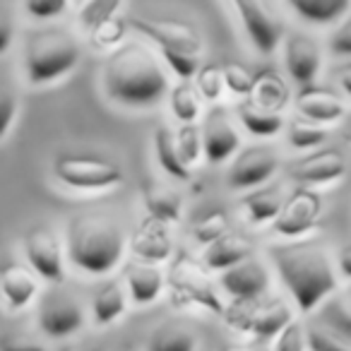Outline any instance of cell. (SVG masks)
I'll return each instance as SVG.
<instances>
[{
    "label": "cell",
    "mask_w": 351,
    "mask_h": 351,
    "mask_svg": "<svg viewBox=\"0 0 351 351\" xmlns=\"http://www.w3.org/2000/svg\"><path fill=\"white\" fill-rule=\"evenodd\" d=\"M224 351H241V349H239V346H226Z\"/></svg>",
    "instance_id": "obj_52"
},
{
    "label": "cell",
    "mask_w": 351,
    "mask_h": 351,
    "mask_svg": "<svg viewBox=\"0 0 351 351\" xmlns=\"http://www.w3.org/2000/svg\"><path fill=\"white\" fill-rule=\"evenodd\" d=\"M322 200L311 188H298L289 200H284L279 215L272 221V231L287 239H298L317 224Z\"/></svg>",
    "instance_id": "obj_9"
},
{
    "label": "cell",
    "mask_w": 351,
    "mask_h": 351,
    "mask_svg": "<svg viewBox=\"0 0 351 351\" xmlns=\"http://www.w3.org/2000/svg\"><path fill=\"white\" fill-rule=\"evenodd\" d=\"M161 56H164V60L171 68V73L181 77V82H188L191 77H195L197 58H193V56H183V53H171V51H161Z\"/></svg>",
    "instance_id": "obj_43"
},
{
    "label": "cell",
    "mask_w": 351,
    "mask_h": 351,
    "mask_svg": "<svg viewBox=\"0 0 351 351\" xmlns=\"http://www.w3.org/2000/svg\"><path fill=\"white\" fill-rule=\"evenodd\" d=\"M248 351H272V349H269V346H265V344H253Z\"/></svg>",
    "instance_id": "obj_50"
},
{
    "label": "cell",
    "mask_w": 351,
    "mask_h": 351,
    "mask_svg": "<svg viewBox=\"0 0 351 351\" xmlns=\"http://www.w3.org/2000/svg\"><path fill=\"white\" fill-rule=\"evenodd\" d=\"M169 104L171 111L183 125H193L200 116V97H197L195 87L188 82H178L176 87H171L169 92Z\"/></svg>",
    "instance_id": "obj_31"
},
{
    "label": "cell",
    "mask_w": 351,
    "mask_h": 351,
    "mask_svg": "<svg viewBox=\"0 0 351 351\" xmlns=\"http://www.w3.org/2000/svg\"><path fill=\"white\" fill-rule=\"evenodd\" d=\"M0 351H46L39 341L27 339L20 335H3L0 337Z\"/></svg>",
    "instance_id": "obj_46"
},
{
    "label": "cell",
    "mask_w": 351,
    "mask_h": 351,
    "mask_svg": "<svg viewBox=\"0 0 351 351\" xmlns=\"http://www.w3.org/2000/svg\"><path fill=\"white\" fill-rule=\"evenodd\" d=\"M68 10L65 0H29L25 3V12L34 20H56Z\"/></svg>",
    "instance_id": "obj_42"
},
{
    "label": "cell",
    "mask_w": 351,
    "mask_h": 351,
    "mask_svg": "<svg viewBox=\"0 0 351 351\" xmlns=\"http://www.w3.org/2000/svg\"><path fill=\"white\" fill-rule=\"evenodd\" d=\"M293 320L291 308L284 301H272L267 306L255 308L253 322H250V332L260 339H269V337H277L289 322Z\"/></svg>",
    "instance_id": "obj_26"
},
{
    "label": "cell",
    "mask_w": 351,
    "mask_h": 351,
    "mask_svg": "<svg viewBox=\"0 0 351 351\" xmlns=\"http://www.w3.org/2000/svg\"><path fill=\"white\" fill-rule=\"evenodd\" d=\"M245 210V217H248L250 224H267V221H274V217L279 215L284 205V195L282 188L272 186V188H258L255 193H248V195L241 200Z\"/></svg>",
    "instance_id": "obj_25"
},
{
    "label": "cell",
    "mask_w": 351,
    "mask_h": 351,
    "mask_svg": "<svg viewBox=\"0 0 351 351\" xmlns=\"http://www.w3.org/2000/svg\"><path fill=\"white\" fill-rule=\"evenodd\" d=\"M63 351H101L99 346H92V349H63Z\"/></svg>",
    "instance_id": "obj_51"
},
{
    "label": "cell",
    "mask_w": 351,
    "mask_h": 351,
    "mask_svg": "<svg viewBox=\"0 0 351 351\" xmlns=\"http://www.w3.org/2000/svg\"><path fill=\"white\" fill-rule=\"evenodd\" d=\"M154 154H156L159 166L171 176V178H176V181H191L193 173H191V169H186V166L181 164V159H178L171 128L159 125L154 130Z\"/></svg>",
    "instance_id": "obj_28"
},
{
    "label": "cell",
    "mask_w": 351,
    "mask_h": 351,
    "mask_svg": "<svg viewBox=\"0 0 351 351\" xmlns=\"http://www.w3.org/2000/svg\"><path fill=\"white\" fill-rule=\"evenodd\" d=\"M284 63H287V70L293 77V82H298L301 87H311L322 65L320 46L308 34L291 32L284 39Z\"/></svg>",
    "instance_id": "obj_14"
},
{
    "label": "cell",
    "mask_w": 351,
    "mask_h": 351,
    "mask_svg": "<svg viewBox=\"0 0 351 351\" xmlns=\"http://www.w3.org/2000/svg\"><path fill=\"white\" fill-rule=\"evenodd\" d=\"M36 325L46 337H70L84 325V315L80 303L70 293L51 291L39 301V313H36Z\"/></svg>",
    "instance_id": "obj_7"
},
{
    "label": "cell",
    "mask_w": 351,
    "mask_h": 351,
    "mask_svg": "<svg viewBox=\"0 0 351 351\" xmlns=\"http://www.w3.org/2000/svg\"><path fill=\"white\" fill-rule=\"evenodd\" d=\"M291 178L298 186H325V183L339 181L346 173V159L339 149H322L315 154H308L291 164L289 169Z\"/></svg>",
    "instance_id": "obj_15"
},
{
    "label": "cell",
    "mask_w": 351,
    "mask_h": 351,
    "mask_svg": "<svg viewBox=\"0 0 351 351\" xmlns=\"http://www.w3.org/2000/svg\"><path fill=\"white\" fill-rule=\"evenodd\" d=\"M80 60V44L65 29H41L27 39L25 73L27 82L41 87L68 75Z\"/></svg>",
    "instance_id": "obj_4"
},
{
    "label": "cell",
    "mask_w": 351,
    "mask_h": 351,
    "mask_svg": "<svg viewBox=\"0 0 351 351\" xmlns=\"http://www.w3.org/2000/svg\"><path fill=\"white\" fill-rule=\"evenodd\" d=\"M166 284L171 287V296H173L176 306H200L215 315H224L226 306L221 303L217 289L205 277V272H200L191 260L176 263Z\"/></svg>",
    "instance_id": "obj_6"
},
{
    "label": "cell",
    "mask_w": 351,
    "mask_h": 351,
    "mask_svg": "<svg viewBox=\"0 0 351 351\" xmlns=\"http://www.w3.org/2000/svg\"><path fill=\"white\" fill-rule=\"evenodd\" d=\"M195 92L197 97H205L207 101H217L224 94V80H221L219 65H202L195 73Z\"/></svg>",
    "instance_id": "obj_37"
},
{
    "label": "cell",
    "mask_w": 351,
    "mask_h": 351,
    "mask_svg": "<svg viewBox=\"0 0 351 351\" xmlns=\"http://www.w3.org/2000/svg\"><path fill=\"white\" fill-rule=\"evenodd\" d=\"M130 250L145 265H159L171 258V236L164 224L147 217L130 241Z\"/></svg>",
    "instance_id": "obj_18"
},
{
    "label": "cell",
    "mask_w": 351,
    "mask_h": 351,
    "mask_svg": "<svg viewBox=\"0 0 351 351\" xmlns=\"http://www.w3.org/2000/svg\"><path fill=\"white\" fill-rule=\"evenodd\" d=\"M104 92L121 106L145 108L169 92V80L152 51L142 44H125L104 65Z\"/></svg>",
    "instance_id": "obj_1"
},
{
    "label": "cell",
    "mask_w": 351,
    "mask_h": 351,
    "mask_svg": "<svg viewBox=\"0 0 351 351\" xmlns=\"http://www.w3.org/2000/svg\"><path fill=\"white\" fill-rule=\"evenodd\" d=\"M296 108L301 113V118L315 123H337L346 116V101L341 97H337L335 92L322 87H303L296 94Z\"/></svg>",
    "instance_id": "obj_17"
},
{
    "label": "cell",
    "mask_w": 351,
    "mask_h": 351,
    "mask_svg": "<svg viewBox=\"0 0 351 351\" xmlns=\"http://www.w3.org/2000/svg\"><path fill=\"white\" fill-rule=\"evenodd\" d=\"M332 77H337V82H339L341 97H349L351 94V65H349V60H344V65H341L339 70H332Z\"/></svg>",
    "instance_id": "obj_48"
},
{
    "label": "cell",
    "mask_w": 351,
    "mask_h": 351,
    "mask_svg": "<svg viewBox=\"0 0 351 351\" xmlns=\"http://www.w3.org/2000/svg\"><path fill=\"white\" fill-rule=\"evenodd\" d=\"M339 269H341V277L344 279L351 277V250H349V245H344V248L339 250Z\"/></svg>",
    "instance_id": "obj_49"
},
{
    "label": "cell",
    "mask_w": 351,
    "mask_h": 351,
    "mask_svg": "<svg viewBox=\"0 0 351 351\" xmlns=\"http://www.w3.org/2000/svg\"><path fill=\"white\" fill-rule=\"evenodd\" d=\"M272 351H306V332L296 320H291L277 335V344Z\"/></svg>",
    "instance_id": "obj_40"
},
{
    "label": "cell",
    "mask_w": 351,
    "mask_h": 351,
    "mask_svg": "<svg viewBox=\"0 0 351 351\" xmlns=\"http://www.w3.org/2000/svg\"><path fill=\"white\" fill-rule=\"evenodd\" d=\"M330 51L335 56H339V58L349 60V56H351V22L349 20L341 22L339 29H337L335 34H332Z\"/></svg>",
    "instance_id": "obj_45"
},
{
    "label": "cell",
    "mask_w": 351,
    "mask_h": 351,
    "mask_svg": "<svg viewBox=\"0 0 351 351\" xmlns=\"http://www.w3.org/2000/svg\"><path fill=\"white\" fill-rule=\"evenodd\" d=\"M125 32H128V22L121 15H116L99 22L97 27H92L89 29V41L97 49H113V46H118L125 39Z\"/></svg>",
    "instance_id": "obj_33"
},
{
    "label": "cell",
    "mask_w": 351,
    "mask_h": 351,
    "mask_svg": "<svg viewBox=\"0 0 351 351\" xmlns=\"http://www.w3.org/2000/svg\"><path fill=\"white\" fill-rule=\"evenodd\" d=\"M279 169V159L269 147H248L234 159L229 169V186L234 191H248L265 183Z\"/></svg>",
    "instance_id": "obj_13"
},
{
    "label": "cell",
    "mask_w": 351,
    "mask_h": 351,
    "mask_svg": "<svg viewBox=\"0 0 351 351\" xmlns=\"http://www.w3.org/2000/svg\"><path fill=\"white\" fill-rule=\"evenodd\" d=\"M70 263L87 274H108L118 267L125 236L113 219L101 215H75L65 234Z\"/></svg>",
    "instance_id": "obj_3"
},
{
    "label": "cell",
    "mask_w": 351,
    "mask_h": 351,
    "mask_svg": "<svg viewBox=\"0 0 351 351\" xmlns=\"http://www.w3.org/2000/svg\"><path fill=\"white\" fill-rule=\"evenodd\" d=\"M248 258H253V245L241 236L224 234L215 243L207 245L205 255H202V265H205V272H224V269L234 267Z\"/></svg>",
    "instance_id": "obj_21"
},
{
    "label": "cell",
    "mask_w": 351,
    "mask_h": 351,
    "mask_svg": "<svg viewBox=\"0 0 351 351\" xmlns=\"http://www.w3.org/2000/svg\"><path fill=\"white\" fill-rule=\"evenodd\" d=\"M236 10L241 15V22H243L250 44L265 56L274 53L277 46L282 44L284 29H282V22L272 12V8L260 3V0H239Z\"/></svg>",
    "instance_id": "obj_10"
},
{
    "label": "cell",
    "mask_w": 351,
    "mask_h": 351,
    "mask_svg": "<svg viewBox=\"0 0 351 351\" xmlns=\"http://www.w3.org/2000/svg\"><path fill=\"white\" fill-rule=\"evenodd\" d=\"M132 29L145 34L152 39L161 51H171V53H183L197 58L202 51V39L195 32V27L186 25V22L176 20H130Z\"/></svg>",
    "instance_id": "obj_8"
},
{
    "label": "cell",
    "mask_w": 351,
    "mask_h": 351,
    "mask_svg": "<svg viewBox=\"0 0 351 351\" xmlns=\"http://www.w3.org/2000/svg\"><path fill=\"white\" fill-rule=\"evenodd\" d=\"M306 349H311V351H349V346L337 341L335 337L327 335V332L317 330V327H311V330L306 332Z\"/></svg>",
    "instance_id": "obj_44"
},
{
    "label": "cell",
    "mask_w": 351,
    "mask_h": 351,
    "mask_svg": "<svg viewBox=\"0 0 351 351\" xmlns=\"http://www.w3.org/2000/svg\"><path fill=\"white\" fill-rule=\"evenodd\" d=\"M125 308H128V298H125L123 284L108 282L92 301L94 322H97V325H111L113 320H118V317L125 313Z\"/></svg>",
    "instance_id": "obj_27"
},
{
    "label": "cell",
    "mask_w": 351,
    "mask_h": 351,
    "mask_svg": "<svg viewBox=\"0 0 351 351\" xmlns=\"http://www.w3.org/2000/svg\"><path fill=\"white\" fill-rule=\"evenodd\" d=\"M12 36H15V29H12L10 17L0 10V53H5L12 46Z\"/></svg>",
    "instance_id": "obj_47"
},
{
    "label": "cell",
    "mask_w": 351,
    "mask_h": 351,
    "mask_svg": "<svg viewBox=\"0 0 351 351\" xmlns=\"http://www.w3.org/2000/svg\"><path fill=\"white\" fill-rule=\"evenodd\" d=\"M255 315V306L253 301H234V306L226 308L224 317L236 332H250V322Z\"/></svg>",
    "instance_id": "obj_41"
},
{
    "label": "cell",
    "mask_w": 351,
    "mask_h": 351,
    "mask_svg": "<svg viewBox=\"0 0 351 351\" xmlns=\"http://www.w3.org/2000/svg\"><path fill=\"white\" fill-rule=\"evenodd\" d=\"M118 12H123V3H118V0H89V3H84L82 8H80V25L84 27V29H92V27H97L99 22L108 20V17H116Z\"/></svg>",
    "instance_id": "obj_36"
},
{
    "label": "cell",
    "mask_w": 351,
    "mask_h": 351,
    "mask_svg": "<svg viewBox=\"0 0 351 351\" xmlns=\"http://www.w3.org/2000/svg\"><path fill=\"white\" fill-rule=\"evenodd\" d=\"M221 80H224V89H229L236 97H250L253 89V75L243 68L241 63H224L221 65Z\"/></svg>",
    "instance_id": "obj_38"
},
{
    "label": "cell",
    "mask_w": 351,
    "mask_h": 351,
    "mask_svg": "<svg viewBox=\"0 0 351 351\" xmlns=\"http://www.w3.org/2000/svg\"><path fill=\"white\" fill-rule=\"evenodd\" d=\"M166 279L159 267L145 263H130L125 267V289L137 306H149L159 298Z\"/></svg>",
    "instance_id": "obj_22"
},
{
    "label": "cell",
    "mask_w": 351,
    "mask_h": 351,
    "mask_svg": "<svg viewBox=\"0 0 351 351\" xmlns=\"http://www.w3.org/2000/svg\"><path fill=\"white\" fill-rule=\"evenodd\" d=\"M195 335L183 325L164 322L149 337L147 351H195Z\"/></svg>",
    "instance_id": "obj_30"
},
{
    "label": "cell",
    "mask_w": 351,
    "mask_h": 351,
    "mask_svg": "<svg viewBox=\"0 0 351 351\" xmlns=\"http://www.w3.org/2000/svg\"><path fill=\"white\" fill-rule=\"evenodd\" d=\"M289 8L308 25H332L349 12V0H289Z\"/></svg>",
    "instance_id": "obj_24"
},
{
    "label": "cell",
    "mask_w": 351,
    "mask_h": 351,
    "mask_svg": "<svg viewBox=\"0 0 351 351\" xmlns=\"http://www.w3.org/2000/svg\"><path fill=\"white\" fill-rule=\"evenodd\" d=\"M224 234H229V217H226V212H221V210L210 212V215L202 217V219L193 226V239H195L200 245L215 243V241L221 239Z\"/></svg>",
    "instance_id": "obj_35"
},
{
    "label": "cell",
    "mask_w": 351,
    "mask_h": 351,
    "mask_svg": "<svg viewBox=\"0 0 351 351\" xmlns=\"http://www.w3.org/2000/svg\"><path fill=\"white\" fill-rule=\"evenodd\" d=\"M325 128L306 121V118H293L287 125V140L296 149H313V147L325 142Z\"/></svg>",
    "instance_id": "obj_32"
},
{
    "label": "cell",
    "mask_w": 351,
    "mask_h": 351,
    "mask_svg": "<svg viewBox=\"0 0 351 351\" xmlns=\"http://www.w3.org/2000/svg\"><path fill=\"white\" fill-rule=\"evenodd\" d=\"M272 260L301 313H311L339 287L330 258L315 245H274Z\"/></svg>",
    "instance_id": "obj_2"
},
{
    "label": "cell",
    "mask_w": 351,
    "mask_h": 351,
    "mask_svg": "<svg viewBox=\"0 0 351 351\" xmlns=\"http://www.w3.org/2000/svg\"><path fill=\"white\" fill-rule=\"evenodd\" d=\"M25 255L32 269L41 279L51 284H60L65 279L63 248H60V241L53 229L39 226V229L29 231V236L25 239Z\"/></svg>",
    "instance_id": "obj_11"
},
{
    "label": "cell",
    "mask_w": 351,
    "mask_h": 351,
    "mask_svg": "<svg viewBox=\"0 0 351 351\" xmlns=\"http://www.w3.org/2000/svg\"><path fill=\"white\" fill-rule=\"evenodd\" d=\"M142 200L149 212V219L159 221V224H178L183 215V197L178 191L161 181H147L142 186Z\"/></svg>",
    "instance_id": "obj_19"
},
{
    "label": "cell",
    "mask_w": 351,
    "mask_h": 351,
    "mask_svg": "<svg viewBox=\"0 0 351 351\" xmlns=\"http://www.w3.org/2000/svg\"><path fill=\"white\" fill-rule=\"evenodd\" d=\"M239 118H241V123H243L245 130L253 132V135H258V137H272L284 128V118L279 116V113L265 111V108L255 106L250 99H245V101L239 104Z\"/></svg>",
    "instance_id": "obj_29"
},
{
    "label": "cell",
    "mask_w": 351,
    "mask_h": 351,
    "mask_svg": "<svg viewBox=\"0 0 351 351\" xmlns=\"http://www.w3.org/2000/svg\"><path fill=\"white\" fill-rule=\"evenodd\" d=\"M53 173L73 191H111L123 183V171L97 156L63 154L53 161Z\"/></svg>",
    "instance_id": "obj_5"
},
{
    "label": "cell",
    "mask_w": 351,
    "mask_h": 351,
    "mask_svg": "<svg viewBox=\"0 0 351 351\" xmlns=\"http://www.w3.org/2000/svg\"><path fill=\"white\" fill-rule=\"evenodd\" d=\"M219 284L229 296H234V301H255L269 287V274L260 260L248 258L224 269Z\"/></svg>",
    "instance_id": "obj_16"
},
{
    "label": "cell",
    "mask_w": 351,
    "mask_h": 351,
    "mask_svg": "<svg viewBox=\"0 0 351 351\" xmlns=\"http://www.w3.org/2000/svg\"><path fill=\"white\" fill-rule=\"evenodd\" d=\"M200 145H202V154H205V159L210 164H224L231 154H236V149L241 145V137L224 108H212L205 116L202 132H200Z\"/></svg>",
    "instance_id": "obj_12"
},
{
    "label": "cell",
    "mask_w": 351,
    "mask_h": 351,
    "mask_svg": "<svg viewBox=\"0 0 351 351\" xmlns=\"http://www.w3.org/2000/svg\"><path fill=\"white\" fill-rule=\"evenodd\" d=\"M39 284L36 277L22 265H3L0 267V293L5 298L10 311H22L34 301Z\"/></svg>",
    "instance_id": "obj_20"
},
{
    "label": "cell",
    "mask_w": 351,
    "mask_h": 351,
    "mask_svg": "<svg viewBox=\"0 0 351 351\" xmlns=\"http://www.w3.org/2000/svg\"><path fill=\"white\" fill-rule=\"evenodd\" d=\"M250 97H255V99H250L255 106L265 108V111H269V113H279L284 108V104L289 101V89L277 73L265 70L258 77H253Z\"/></svg>",
    "instance_id": "obj_23"
},
{
    "label": "cell",
    "mask_w": 351,
    "mask_h": 351,
    "mask_svg": "<svg viewBox=\"0 0 351 351\" xmlns=\"http://www.w3.org/2000/svg\"><path fill=\"white\" fill-rule=\"evenodd\" d=\"M17 108H20V101H17V92L8 80L0 77V140L10 132L12 123L17 118Z\"/></svg>",
    "instance_id": "obj_39"
},
{
    "label": "cell",
    "mask_w": 351,
    "mask_h": 351,
    "mask_svg": "<svg viewBox=\"0 0 351 351\" xmlns=\"http://www.w3.org/2000/svg\"><path fill=\"white\" fill-rule=\"evenodd\" d=\"M173 142H176V152H178V159L186 169L200 161L202 156V145H200V130L195 125H183L178 132H173Z\"/></svg>",
    "instance_id": "obj_34"
}]
</instances>
